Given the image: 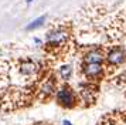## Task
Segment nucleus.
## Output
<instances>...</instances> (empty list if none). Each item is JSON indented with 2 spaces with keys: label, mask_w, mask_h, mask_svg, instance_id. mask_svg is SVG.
<instances>
[{
  "label": "nucleus",
  "mask_w": 126,
  "mask_h": 125,
  "mask_svg": "<svg viewBox=\"0 0 126 125\" xmlns=\"http://www.w3.org/2000/svg\"><path fill=\"white\" fill-rule=\"evenodd\" d=\"M55 101L60 107L65 108V109H71L77 105L78 102V97L75 90L68 84V83H63L55 91Z\"/></svg>",
  "instance_id": "f257e3e1"
},
{
  "label": "nucleus",
  "mask_w": 126,
  "mask_h": 125,
  "mask_svg": "<svg viewBox=\"0 0 126 125\" xmlns=\"http://www.w3.org/2000/svg\"><path fill=\"white\" fill-rule=\"evenodd\" d=\"M69 39V33L64 27H54L46 33V45L50 48H60L67 44Z\"/></svg>",
  "instance_id": "f03ea898"
},
{
  "label": "nucleus",
  "mask_w": 126,
  "mask_h": 125,
  "mask_svg": "<svg viewBox=\"0 0 126 125\" xmlns=\"http://www.w3.org/2000/svg\"><path fill=\"white\" fill-rule=\"evenodd\" d=\"M105 62L108 67H122L126 64V51L120 45H112L105 53Z\"/></svg>",
  "instance_id": "7ed1b4c3"
},
{
  "label": "nucleus",
  "mask_w": 126,
  "mask_h": 125,
  "mask_svg": "<svg viewBox=\"0 0 126 125\" xmlns=\"http://www.w3.org/2000/svg\"><path fill=\"white\" fill-rule=\"evenodd\" d=\"M77 97L82 102V105L88 107V105H92L96 100V90L89 83H81L79 88L77 91Z\"/></svg>",
  "instance_id": "20e7f679"
},
{
  "label": "nucleus",
  "mask_w": 126,
  "mask_h": 125,
  "mask_svg": "<svg viewBox=\"0 0 126 125\" xmlns=\"http://www.w3.org/2000/svg\"><path fill=\"white\" fill-rule=\"evenodd\" d=\"M82 74L89 81H98L103 77L105 67L103 64H84L82 62Z\"/></svg>",
  "instance_id": "39448f33"
},
{
  "label": "nucleus",
  "mask_w": 126,
  "mask_h": 125,
  "mask_svg": "<svg viewBox=\"0 0 126 125\" xmlns=\"http://www.w3.org/2000/svg\"><path fill=\"white\" fill-rule=\"evenodd\" d=\"M55 91H57V81L54 77H50L41 83L40 88H38V95L41 100H48L52 95H55Z\"/></svg>",
  "instance_id": "423d86ee"
},
{
  "label": "nucleus",
  "mask_w": 126,
  "mask_h": 125,
  "mask_svg": "<svg viewBox=\"0 0 126 125\" xmlns=\"http://www.w3.org/2000/svg\"><path fill=\"white\" fill-rule=\"evenodd\" d=\"M84 64H103L105 62V53L101 48H92L88 50L82 56Z\"/></svg>",
  "instance_id": "0eeeda50"
},
{
  "label": "nucleus",
  "mask_w": 126,
  "mask_h": 125,
  "mask_svg": "<svg viewBox=\"0 0 126 125\" xmlns=\"http://www.w3.org/2000/svg\"><path fill=\"white\" fill-rule=\"evenodd\" d=\"M38 64L33 60H23L18 65V71L23 77H33L38 73Z\"/></svg>",
  "instance_id": "6e6552de"
},
{
  "label": "nucleus",
  "mask_w": 126,
  "mask_h": 125,
  "mask_svg": "<svg viewBox=\"0 0 126 125\" xmlns=\"http://www.w3.org/2000/svg\"><path fill=\"white\" fill-rule=\"evenodd\" d=\"M57 74H58V78L63 83H68L69 80L72 78V74H74L72 64H61L57 70Z\"/></svg>",
  "instance_id": "1a4fd4ad"
},
{
  "label": "nucleus",
  "mask_w": 126,
  "mask_h": 125,
  "mask_svg": "<svg viewBox=\"0 0 126 125\" xmlns=\"http://www.w3.org/2000/svg\"><path fill=\"white\" fill-rule=\"evenodd\" d=\"M47 21V16L43 14V16H38L37 19H34L33 21H30L27 26H26V31H34V30H38L40 27H43Z\"/></svg>",
  "instance_id": "9d476101"
},
{
  "label": "nucleus",
  "mask_w": 126,
  "mask_h": 125,
  "mask_svg": "<svg viewBox=\"0 0 126 125\" xmlns=\"http://www.w3.org/2000/svg\"><path fill=\"white\" fill-rule=\"evenodd\" d=\"M33 41H34V44H37L38 47H41V45H43V40L38 39V37H34V40H33Z\"/></svg>",
  "instance_id": "9b49d317"
},
{
  "label": "nucleus",
  "mask_w": 126,
  "mask_h": 125,
  "mask_svg": "<svg viewBox=\"0 0 126 125\" xmlns=\"http://www.w3.org/2000/svg\"><path fill=\"white\" fill-rule=\"evenodd\" d=\"M61 125H74L71 121H68V119H63V122H61Z\"/></svg>",
  "instance_id": "f8f14e48"
},
{
  "label": "nucleus",
  "mask_w": 126,
  "mask_h": 125,
  "mask_svg": "<svg viewBox=\"0 0 126 125\" xmlns=\"http://www.w3.org/2000/svg\"><path fill=\"white\" fill-rule=\"evenodd\" d=\"M26 1H27V4H30V3H33L34 0H26Z\"/></svg>",
  "instance_id": "ddd939ff"
}]
</instances>
